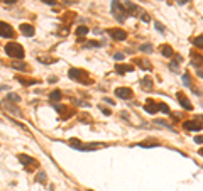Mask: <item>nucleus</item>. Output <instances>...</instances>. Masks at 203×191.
<instances>
[{
  "mask_svg": "<svg viewBox=\"0 0 203 191\" xmlns=\"http://www.w3.org/2000/svg\"><path fill=\"white\" fill-rule=\"evenodd\" d=\"M44 4H47V5H56V0H42Z\"/></svg>",
  "mask_w": 203,
  "mask_h": 191,
  "instance_id": "nucleus-35",
  "label": "nucleus"
},
{
  "mask_svg": "<svg viewBox=\"0 0 203 191\" xmlns=\"http://www.w3.org/2000/svg\"><path fill=\"white\" fill-rule=\"evenodd\" d=\"M185 129L186 130H200L203 127L202 124H198V122H195V120H188V122H185Z\"/></svg>",
  "mask_w": 203,
  "mask_h": 191,
  "instance_id": "nucleus-12",
  "label": "nucleus"
},
{
  "mask_svg": "<svg viewBox=\"0 0 203 191\" xmlns=\"http://www.w3.org/2000/svg\"><path fill=\"white\" fill-rule=\"evenodd\" d=\"M12 68H14V69H17V71H26V69H27L26 63H22V61H16V63H12Z\"/></svg>",
  "mask_w": 203,
  "mask_h": 191,
  "instance_id": "nucleus-16",
  "label": "nucleus"
},
{
  "mask_svg": "<svg viewBox=\"0 0 203 191\" xmlns=\"http://www.w3.org/2000/svg\"><path fill=\"white\" fill-rule=\"evenodd\" d=\"M68 144H69V147H73V149H80V145H81V142H80L78 139H71L69 142H68Z\"/></svg>",
  "mask_w": 203,
  "mask_h": 191,
  "instance_id": "nucleus-22",
  "label": "nucleus"
},
{
  "mask_svg": "<svg viewBox=\"0 0 203 191\" xmlns=\"http://www.w3.org/2000/svg\"><path fill=\"white\" fill-rule=\"evenodd\" d=\"M19 161H21L24 166H37V161L31 156H26V154H19Z\"/></svg>",
  "mask_w": 203,
  "mask_h": 191,
  "instance_id": "nucleus-7",
  "label": "nucleus"
},
{
  "mask_svg": "<svg viewBox=\"0 0 203 191\" xmlns=\"http://www.w3.org/2000/svg\"><path fill=\"white\" fill-rule=\"evenodd\" d=\"M100 147H105V144H100V142H95V144H81L78 150H95V149H100Z\"/></svg>",
  "mask_w": 203,
  "mask_h": 191,
  "instance_id": "nucleus-10",
  "label": "nucleus"
},
{
  "mask_svg": "<svg viewBox=\"0 0 203 191\" xmlns=\"http://www.w3.org/2000/svg\"><path fill=\"white\" fill-rule=\"evenodd\" d=\"M0 37H9V39H12L14 37V31H12V27L7 24V22H2L0 21Z\"/></svg>",
  "mask_w": 203,
  "mask_h": 191,
  "instance_id": "nucleus-4",
  "label": "nucleus"
},
{
  "mask_svg": "<svg viewBox=\"0 0 203 191\" xmlns=\"http://www.w3.org/2000/svg\"><path fill=\"white\" fill-rule=\"evenodd\" d=\"M76 34H78V36H85V34H88V27H85V26L78 27V29H76Z\"/></svg>",
  "mask_w": 203,
  "mask_h": 191,
  "instance_id": "nucleus-24",
  "label": "nucleus"
},
{
  "mask_svg": "<svg viewBox=\"0 0 203 191\" xmlns=\"http://www.w3.org/2000/svg\"><path fill=\"white\" fill-rule=\"evenodd\" d=\"M195 142H196V144H203V135H196V137H195Z\"/></svg>",
  "mask_w": 203,
  "mask_h": 191,
  "instance_id": "nucleus-34",
  "label": "nucleus"
},
{
  "mask_svg": "<svg viewBox=\"0 0 203 191\" xmlns=\"http://www.w3.org/2000/svg\"><path fill=\"white\" fill-rule=\"evenodd\" d=\"M100 108H102V112H103L105 115H110V114H112V112H110L109 108H105V107H100Z\"/></svg>",
  "mask_w": 203,
  "mask_h": 191,
  "instance_id": "nucleus-36",
  "label": "nucleus"
},
{
  "mask_svg": "<svg viewBox=\"0 0 203 191\" xmlns=\"http://www.w3.org/2000/svg\"><path fill=\"white\" fill-rule=\"evenodd\" d=\"M183 83H185V86H191V80H190V74H188V73L183 74Z\"/></svg>",
  "mask_w": 203,
  "mask_h": 191,
  "instance_id": "nucleus-25",
  "label": "nucleus"
},
{
  "mask_svg": "<svg viewBox=\"0 0 203 191\" xmlns=\"http://www.w3.org/2000/svg\"><path fill=\"white\" fill-rule=\"evenodd\" d=\"M156 29H157L159 32H164V26H162L161 22H156Z\"/></svg>",
  "mask_w": 203,
  "mask_h": 191,
  "instance_id": "nucleus-33",
  "label": "nucleus"
},
{
  "mask_svg": "<svg viewBox=\"0 0 203 191\" xmlns=\"http://www.w3.org/2000/svg\"><path fill=\"white\" fill-rule=\"evenodd\" d=\"M193 44L196 47H200V49H203V36H196L195 37V41H193Z\"/></svg>",
  "mask_w": 203,
  "mask_h": 191,
  "instance_id": "nucleus-21",
  "label": "nucleus"
},
{
  "mask_svg": "<svg viewBox=\"0 0 203 191\" xmlns=\"http://www.w3.org/2000/svg\"><path fill=\"white\" fill-rule=\"evenodd\" d=\"M134 68L130 66V64H119V66H115V71L119 73V74H124V73H129L132 71Z\"/></svg>",
  "mask_w": 203,
  "mask_h": 191,
  "instance_id": "nucleus-14",
  "label": "nucleus"
},
{
  "mask_svg": "<svg viewBox=\"0 0 203 191\" xmlns=\"http://www.w3.org/2000/svg\"><path fill=\"white\" fill-rule=\"evenodd\" d=\"M196 56H198V54H196ZM202 63H203V59H202V58H200V56H198V58H193V64H195V66H200V64H202Z\"/></svg>",
  "mask_w": 203,
  "mask_h": 191,
  "instance_id": "nucleus-30",
  "label": "nucleus"
},
{
  "mask_svg": "<svg viewBox=\"0 0 203 191\" xmlns=\"http://www.w3.org/2000/svg\"><path fill=\"white\" fill-rule=\"evenodd\" d=\"M7 100H9V102H14V103H19V102H21V97H19L17 93H9V95H7Z\"/></svg>",
  "mask_w": 203,
  "mask_h": 191,
  "instance_id": "nucleus-20",
  "label": "nucleus"
},
{
  "mask_svg": "<svg viewBox=\"0 0 203 191\" xmlns=\"http://www.w3.org/2000/svg\"><path fill=\"white\" fill-rule=\"evenodd\" d=\"M61 90H52L51 91V95H49V100H51V102H59V100H61Z\"/></svg>",
  "mask_w": 203,
  "mask_h": 191,
  "instance_id": "nucleus-15",
  "label": "nucleus"
},
{
  "mask_svg": "<svg viewBox=\"0 0 203 191\" xmlns=\"http://www.w3.org/2000/svg\"><path fill=\"white\" fill-rule=\"evenodd\" d=\"M105 102H107V103H110V105H114V103H115L114 100H110V98H105Z\"/></svg>",
  "mask_w": 203,
  "mask_h": 191,
  "instance_id": "nucleus-37",
  "label": "nucleus"
},
{
  "mask_svg": "<svg viewBox=\"0 0 203 191\" xmlns=\"http://www.w3.org/2000/svg\"><path fill=\"white\" fill-rule=\"evenodd\" d=\"M137 64H139V66L147 68V69H151V63H149V61H146V59H139V61H137Z\"/></svg>",
  "mask_w": 203,
  "mask_h": 191,
  "instance_id": "nucleus-26",
  "label": "nucleus"
},
{
  "mask_svg": "<svg viewBox=\"0 0 203 191\" xmlns=\"http://www.w3.org/2000/svg\"><path fill=\"white\" fill-rule=\"evenodd\" d=\"M157 107H159V108H161V112H164V114H169V112H171V110H169V107H168L166 103H157Z\"/></svg>",
  "mask_w": 203,
  "mask_h": 191,
  "instance_id": "nucleus-27",
  "label": "nucleus"
},
{
  "mask_svg": "<svg viewBox=\"0 0 203 191\" xmlns=\"http://www.w3.org/2000/svg\"><path fill=\"white\" fill-rule=\"evenodd\" d=\"M19 81L22 83V85H27V86H29V85H34V80H26V78H19Z\"/></svg>",
  "mask_w": 203,
  "mask_h": 191,
  "instance_id": "nucleus-29",
  "label": "nucleus"
},
{
  "mask_svg": "<svg viewBox=\"0 0 203 191\" xmlns=\"http://www.w3.org/2000/svg\"><path fill=\"white\" fill-rule=\"evenodd\" d=\"M198 69V74H200V76H203V68H196Z\"/></svg>",
  "mask_w": 203,
  "mask_h": 191,
  "instance_id": "nucleus-38",
  "label": "nucleus"
},
{
  "mask_svg": "<svg viewBox=\"0 0 203 191\" xmlns=\"http://www.w3.org/2000/svg\"><path fill=\"white\" fill-rule=\"evenodd\" d=\"M37 181H39V183H46V174H44V173H39V174H37Z\"/></svg>",
  "mask_w": 203,
  "mask_h": 191,
  "instance_id": "nucleus-31",
  "label": "nucleus"
},
{
  "mask_svg": "<svg viewBox=\"0 0 203 191\" xmlns=\"http://www.w3.org/2000/svg\"><path fill=\"white\" fill-rule=\"evenodd\" d=\"M5 52H7V56L14 58V59H22L24 58V47L21 44H17V42H7Z\"/></svg>",
  "mask_w": 203,
  "mask_h": 191,
  "instance_id": "nucleus-1",
  "label": "nucleus"
},
{
  "mask_svg": "<svg viewBox=\"0 0 203 191\" xmlns=\"http://www.w3.org/2000/svg\"><path fill=\"white\" fill-rule=\"evenodd\" d=\"M21 32L27 37H32L34 36V27L31 24H21Z\"/></svg>",
  "mask_w": 203,
  "mask_h": 191,
  "instance_id": "nucleus-11",
  "label": "nucleus"
},
{
  "mask_svg": "<svg viewBox=\"0 0 203 191\" xmlns=\"http://www.w3.org/2000/svg\"><path fill=\"white\" fill-rule=\"evenodd\" d=\"M68 76L75 80V81H80L81 85H90V80H88V74L83 71V69H78V68H71L68 71Z\"/></svg>",
  "mask_w": 203,
  "mask_h": 191,
  "instance_id": "nucleus-2",
  "label": "nucleus"
},
{
  "mask_svg": "<svg viewBox=\"0 0 203 191\" xmlns=\"http://www.w3.org/2000/svg\"><path fill=\"white\" fill-rule=\"evenodd\" d=\"M103 46V42H97V41H90L88 44H86V47H100Z\"/></svg>",
  "mask_w": 203,
  "mask_h": 191,
  "instance_id": "nucleus-28",
  "label": "nucleus"
},
{
  "mask_svg": "<svg viewBox=\"0 0 203 191\" xmlns=\"http://www.w3.org/2000/svg\"><path fill=\"white\" fill-rule=\"evenodd\" d=\"M114 58H115V59H117V61H122V59H124V54H122V52H117V54H114Z\"/></svg>",
  "mask_w": 203,
  "mask_h": 191,
  "instance_id": "nucleus-32",
  "label": "nucleus"
},
{
  "mask_svg": "<svg viewBox=\"0 0 203 191\" xmlns=\"http://www.w3.org/2000/svg\"><path fill=\"white\" fill-rule=\"evenodd\" d=\"M90 191H92V190H90Z\"/></svg>",
  "mask_w": 203,
  "mask_h": 191,
  "instance_id": "nucleus-42",
  "label": "nucleus"
},
{
  "mask_svg": "<svg viewBox=\"0 0 203 191\" xmlns=\"http://www.w3.org/2000/svg\"><path fill=\"white\" fill-rule=\"evenodd\" d=\"M115 97H119V98L122 100H127L132 97V90L130 88H117L115 90Z\"/></svg>",
  "mask_w": 203,
  "mask_h": 191,
  "instance_id": "nucleus-5",
  "label": "nucleus"
},
{
  "mask_svg": "<svg viewBox=\"0 0 203 191\" xmlns=\"http://www.w3.org/2000/svg\"><path fill=\"white\" fill-rule=\"evenodd\" d=\"M198 154H200V156H203V147H202L200 150H198Z\"/></svg>",
  "mask_w": 203,
  "mask_h": 191,
  "instance_id": "nucleus-41",
  "label": "nucleus"
},
{
  "mask_svg": "<svg viewBox=\"0 0 203 191\" xmlns=\"http://www.w3.org/2000/svg\"><path fill=\"white\" fill-rule=\"evenodd\" d=\"M64 4H73V0H64Z\"/></svg>",
  "mask_w": 203,
  "mask_h": 191,
  "instance_id": "nucleus-40",
  "label": "nucleus"
},
{
  "mask_svg": "<svg viewBox=\"0 0 203 191\" xmlns=\"http://www.w3.org/2000/svg\"><path fill=\"white\" fill-rule=\"evenodd\" d=\"M156 145H159L157 140H146V142H141L139 147H156Z\"/></svg>",
  "mask_w": 203,
  "mask_h": 191,
  "instance_id": "nucleus-18",
  "label": "nucleus"
},
{
  "mask_svg": "<svg viewBox=\"0 0 203 191\" xmlns=\"http://www.w3.org/2000/svg\"><path fill=\"white\" fill-rule=\"evenodd\" d=\"M157 108H159V107H157V103L154 102V100H147V102H146V107H144V110H146L147 114H156Z\"/></svg>",
  "mask_w": 203,
  "mask_h": 191,
  "instance_id": "nucleus-9",
  "label": "nucleus"
},
{
  "mask_svg": "<svg viewBox=\"0 0 203 191\" xmlns=\"http://www.w3.org/2000/svg\"><path fill=\"white\" fill-rule=\"evenodd\" d=\"M112 14L117 17L119 22L125 21V10H124V7H122V4H120L119 0H114V2H112Z\"/></svg>",
  "mask_w": 203,
  "mask_h": 191,
  "instance_id": "nucleus-3",
  "label": "nucleus"
},
{
  "mask_svg": "<svg viewBox=\"0 0 203 191\" xmlns=\"http://www.w3.org/2000/svg\"><path fill=\"white\" fill-rule=\"evenodd\" d=\"M178 102H179V103H181L186 110H191V108H193L191 102L186 98V95H185V93H178Z\"/></svg>",
  "mask_w": 203,
  "mask_h": 191,
  "instance_id": "nucleus-8",
  "label": "nucleus"
},
{
  "mask_svg": "<svg viewBox=\"0 0 203 191\" xmlns=\"http://www.w3.org/2000/svg\"><path fill=\"white\" fill-rule=\"evenodd\" d=\"M161 54L162 56H166V58H171L173 56V49L169 46H162L161 47Z\"/></svg>",
  "mask_w": 203,
  "mask_h": 191,
  "instance_id": "nucleus-19",
  "label": "nucleus"
},
{
  "mask_svg": "<svg viewBox=\"0 0 203 191\" xmlns=\"http://www.w3.org/2000/svg\"><path fill=\"white\" fill-rule=\"evenodd\" d=\"M109 34L114 37V39H119V41H124L125 37H127V32L120 31V29H109Z\"/></svg>",
  "mask_w": 203,
  "mask_h": 191,
  "instance_id": "nucleus-6",
  "label": "nucleus"
},
{
  "mask_svg": "<svg viewBox=\"0 0 203 191\" xmlns=\"http://www.w3.org/2000/svg\"><path fill=\"white\" fill-rule=\"evenodd\" d=\"M141 85H142L144 90H152V80H151V78H144Z\"/></svg>",
  "mask_w": 203,
  "mask_h": 191,
  "instance_id": "nucleus-17",
  "label": "nucleus"
},
{
  "mask_svg": "<svg viewBox=\"0 0 203 191\" xmlns=\"http://www.w3.org/2000/svg\"><path fill=\"white\" fill-rule=\"evenodd\" d=\"M5 2H7V4H16L17 0H5Z\"/></svg>",
  "mask_w": 203,
  "mask_h": 191,
  "instance_id": "nucleus-39",
  "label": "nucleus"
},
{
  "mask_svg": "<svg viewBox=\"0 0 203 191\" xmlns=\"http://www.w3.org/2000/svg\"><path fill=\"white\" fill-rule=\"evenodd\" d=\"M124 5H125V9L129 12H135V14H142L141 12V9L135 5V4H132V2H129V0H124Z\"/></svg>",
  "mask_w": 203,
  "mask_h": 191,
  "instance_id": "nucleus-13",
  "label": "nucleus"
},
{
  "mask_svg": "<svg viewBox=\"0 0 203 191\" xmlns=\"http://www.w3.org/2000/svg\"><path fill=\"white\" fill-rule=\"evenodd\" d=\"M152 49H154V47H152V44H142V46H141V51L142 52H152Z\"/></svg>",
  "mask_w": 203,
  "mask_h": 191,
  "instance_id": "nucleus-23",
  "label": "nucleus"
}]
</instances>
